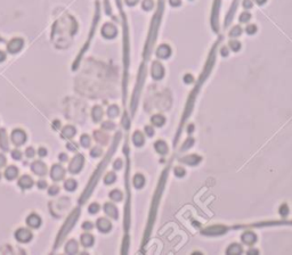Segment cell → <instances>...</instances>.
<instances>
[{
	"label": "cell",
	"mask_w": 292,
	"mask_h": 255,
	"mask_svg": "<svg viewBox=\"0 0 292 255\" xmlns=\"http://www.w3.org/2000/svg\"><path fill=\"white\" fill-rule=\"evenodd\" d=\"M5 164H6V158H5L4 155H0V168L4 166Z\"/></svg>",
	"instance_id": "29"
},
{
	"label": "cell",
	"mask_w": 292,
	"mask_h": 255,
	"mask_svg": "<svg viewBox=\"0 0 292 255\" xmlns=\"http://www.w3.org/2000/svg\"><path fill=\"white\" fill-rule=\"evenodd\" d=\"M97 227H98L99 230H102V231H107V230L111 228V224H110V222L107 220H105V219H99L98 221H97Z\"/></svg>",
	"instance_id": "10"
},
{
	"label": "cell",
	"mask_w": 292,
	"mask_h": 255,
	"mask_svg": "<svg viewBox=\"0 0 292 255\" xmlns=\"http://www.w3.org/2000/svg\"><path fill=\"white\" fill-rule=\"evenodd\" d=\"M11 140L15 145H22L23 142L26 140V135L22 130H15L11 133Z\"/></svg>",
	"instance_id": "4"
},
{
	"label": "cell",
	"mask_w": 292,
	"mask_h": 255,
	"mask_svg": "<svg viewBox=\"0 0 292 255\" xmlns=\"http://www.w3.org/2000/svg\"><path fill=\"white\" fill-rule=\"evenodd\" d=\"M82 164H84V157L82 155H77L74 157L70 164V171L72 173H78L80 171L81 168H82Z\"/></svg>",
	"instance_id": "1"
},
{
	"label": "cell",
	"mask_w": 292,
	"mask_h": 255,
	"mask_svg": "<svg viewBox=\"0 0 292 255\" xmlns=\"http://www.w3.org/2000/svg\"><path fill=\"white\" fill-rule=\"evenodd\" d=\"M67 148H69L70 150H75V149H77L75 145H74V144H71V142H70V144H67Z\"/></svg>",
	"instance_id": "30"
},
{
	"label": "cell",
	"mask_w": 292,
	"mask_h": 255,
	"mask_svg": "<svg viewBox=\"0 0 292 255\" xmlns=\"http://www.w3.org/2000/svg\"><path fill=\"white\" fill-rule=\"evenodd\" d=\"M25 154H26V156H28V157H33V156H34V154H36V150L33 149L32 147H29V148L26 149Z\"/></svg>",
	"instance_id": "19"
},
{
	"label": "cell",
	"mask_w": 292,
	"mask_h": 255,
	"mask_svg": "<svg viewBox=\"0 0 292 255\" xmlns=\"http://www.w3.org/2000/svg\"><path fill=\"white\" fill-rule=\"evenodd\" d=\"M32 183H33L32 179L28 177V175H23L22 178L19 179V181H18V185L22 188H30V187L32 186Z\"/></svg>",
	"instance_id": "9"
},
{
	"label": "cell",
	"mask_w": 292,
	"mask_h": 255,
	"mask_svg": "<svg viewBox=\"0 0 292 255\" xmlns=\"http://www.w3.org/2000/svg\"><path fill=\"white\" fill-rule=\"evenodd\" d=\"M64 187H65L66 190H73V189H75L77 183H75V181H74V180L70 179V180H67V181L64 183Z\"/></svg>",
	"instance_id": "16"
},
{
	"label": "cell",
	"mask_w": 292,
	"mask_h": 255,
	"mask_svg": "<svg viewBox=\"0 0 292 255\" xmlns=\"http://www.w3.org/2000/svg\"><path fill=\"white\" fill-rule=\"evenodd\" d=\"M58 193V187L57 186H51L50 189H49V194L50 195H55V194Z\"/></svg>",
	"instance_id": "25"
},
{
	"label": "cell",
	"mask_w": 292,
	"mask_h": 255,
	"mask_svg": "<svg viewBox=\"0 0 292 255\" xmlns=\"http://www.w3.org/2000/svg\"><path fill=\"white\" fill-rule=\"evenodd\" d=\"M32 171L38 175H45L46 171H47V168L42 162H34L32 164Z\"/></svg>",
	"instance_id": "6"
},
{
	"label": "cell",
	"mask_w": 292,
	"mask_h": 255,
	"mask_svg": "<svg viewBox=\"0 0 292 255\" xmlns=\"http://www.w3.org/2000/svg\"><path fill=\"white\" fill-rule=\"evenodd\" d=\"M84 229H86V230H89V229H91L92 228V224H91L90 222H84Z\"/></svg>",
	"instance_id": "28"
},
{
	"label": "cell",
	"mask_w": 292,
	"mask_h": 255,
	"mask_svg": "<svg viewBox=\"0 0 292 255\" xmlns=\"http://www.w3.org/2000/svg\"><path fill=\"white\" fill-rule=\"evenodd\" d=\"M99 154H101V149H99V148H97V147H95L94 149L91 150V155H92V156L96 157L97 155H99Z\"/></svg>",
	"instance_id": "26"
},
{
	"label": "cell",
	"mask_w": 292,
	"mask_h": 255,
	"mask_svg": "<svg viewBox=\"0 0 292 255\" xmlns=\"http://www.w3.org/2000/svg\"><path fill=\"white\" fill-rule=\"evenodd\" d=\"M6 178L9 179V180H11V179H14L16 175H17V169L15 168V166H9V168L6 170Z\"/></svg>",
	"instance_id": "13"
},
{
	"label": "cell",
	"mask_w": 292,
	"mask_h": 255,
	"mask_svg": "<svg viewBox=\"0 0 292 255\" xmlns=\"http://www.w3.org/2000/svg\"><path fill=\"white\" fill-rule=\"evenodd\" d=\"M89 144H90V138L88 136H82L81 137V145L84 146V147H88Z\"/></svg>",
	"instance_id": "18"
},
{
	"label": "cell",
	"mask_w": 292,
	"mask_h": 255,
	"mask_svg": "<svg viewBox=\"0 0 292 255\" xmlns=\"http://www.w3.org/2000/svg\"><path fill=\"white\" fill-rule=\"evenodd\" d=\"M64 174H65V170L63 169L62 165L56 164V165L53 166V169H51V178H53V180L58 181V180H61L64 177Z\"/></svg>",
	"instance_id": "2"
},
{
	"label": "cell",
	"mask_w": 292,
	"mask_h": 255,
	"mask_svg": "<svg viewBox=\"0 0 292 255\" xmlns=\"http://www.w3.org/2000/svg\"><path fill=\"white\" fill-rule=\"evenodd\" d=\"M111 197H112L113 199H115V200H119L121 198V194L119 193V191H112V194H111Z\"/></svg>",
	"instance_id": "24"
},
{
	"label": "cell",
	"mask_w": 292,
	"mask_h": 255,
	"mask_svg": "<svg viewBox=\"0 0 292 255\" xmlns=\"http://www.w3.org/2000/svg\"><path fill=\"white\" fill-rule=\"evenodd\" d=\"M38 186H39V188H45V187L47 186V182H46V181H39V182H38Z\"/></svg>",
	"instance_id": "31"
},
{
	"label": "cell",
	"mask_w": 292,
	"mask_h": 255,
	"mask_svg": "<svg viewBox=\"0 0 292 255\" xmlns=\"http://www.w3.org/2000/svg\"><path fill=\"white\" fill-rule=\"evenodd\" d=\"M38 154H39V156L45 157L46 156V154H47V150L45 149V148H40V149L38 150Z\"/></svg>",
	"instance_id": "27"
},
{
	"label": "cell",
	"mask_w": 292,
	"mask_h": 255,
	"mask_svg": "<svg viewBox=\"0 0 292 255\" xmlns=\"http://www.w3.org/2000/svg\"><path fill=\"white\" fill-rule=\"evenodd\" d=\"M105 211L109 215H111L112 218H117V208L114 207L112 204H106L105 205Z\"/></svg>",
	"instance_id": "15"
},
{
	"label": "cell",
	"mask_w": 292,
	"mask_h": 255,
	"mask_svg": "<svg viewBox=\"0 0 292 255\" xmlns=\"http://www.w3.org/2000/svg\"><path fill=\"white\" fill-rule=\"evenodd\" d=\"M59 160L62 161V162H65V161H67V156H66L65 154H61L59 155Z\"/></svg>",
	"instance_id": "32"
},
{
	"label": "cell",
	"mask_w": 292,
	"mask_h": 255,
	"mask_svg": "<svg viewBox=\"0 0 292 255\" xmlns=\"http://www.w3.org/2000/svg\"><path fill=\"white\" fill-rule=\"evenodd\" d=\"M117 113H118V112H117V107H115V106H113V107H111V108L109 109V115L111 117L115 116V115H117Z\"/></svg>",
	"instance_id": "23"
},
{
	"label": "cell",
	"mask_w": 292,
	"mask_h": 255,
	"mask_svg": "<svg viewBox=\"0 0 292 255\" xmlns=\"http://www.w3.org/2000/svg\"><path fill=\"white\" fill-rule=\"evenodd\" d=\"M0 146L4 150H7L8 148V139L7 135H6V131L4 129H0Z\"/></svg>",
	"instance_id": "8"
},
{
	"label": "cell",
	"mask_w": 292,
	"mask_h": 255,
	"mask_svg": "<svg viewBox=\"0 0 292 255\" xmlns=\"http://www.w3.org/2000/svg\"><path fill=\"white\" fill-rule=\"evenodd\" d=\"M59 125H61V123H59V121H56V122H54V127L57 129V128H59Z\"/></svg>",
	"instance_id": "33"
},
{
	"label": "cell",
	"mask_w": 292,
	"mask_h": 255,
	"mask_svg": "<svg viewBox=\"0 0 292 255\" xmlns=\"http://www.w3.org/2000/svg\"><path fill=\"white\" fill-rule=\"evenodd\" d=\"M81 243H82L84 246L88 247V246H90L94 243V239H92V237L90 235H84V236L81 237Z\"/></svg>",
	"instance_id": "14"
},
{
	"label": "cell",
	"mask_w": 292,
	"mask_h": 255,
	"mask_svg": "<svg viewBox=\"0 0 292 255\" xmlns=\"http://www.w3.org/2000/svg\"><path fill=\"white\" fill-rule=\"evenodd\" d=\"M101 116H102V111H101V108H99V107H95L94 111H92V117H94V120L98 121L99 119H101Z\"/></svg>",
	"instance_id": "17"
},
{
	"label": "cell",
	"mask_w": 292,
	"mask_h": 255,
	"mask_svg": "<svg viewBox=\"0 0 292 255\" xmlns=\"http://www.w3.org/2000/svg\"><path fill=\"white\" fill-rule=\"evenodd\" d=\"M78 215H79V212L78 211H75L74 212V214H72L71 216L69 218V220H67V222L65 223V226L63 227V230H62V232H61V235H59V239L62 238V236L64 235L65 236L66 235V232L69 231L70 230V228L75 223V221H77V219H78Z\"/></svg>",
	"instance_id": "3"
},
{
	"label": "cell",
	"mask_w": 292,
	"mask_h": 255,
	"mask_svg": "<svg viewBox=\"0 0 292 255\" xmlns=\"http://www.w3.org/2000/svg\"><path fill=\"white\" fill-rule=\"evenodd\" d=\"M98 210H99V206L97 204H91L90 206H89V211H90V213H96Z\"/></svg>",
	"instance_id": "22"
},
{
	"label": "cell",
	"mask_w": 292,
	"mask_h": 255,
	"mask_svg": "<svg viewBox=\"0 0 292 255\" xmlns=\"http://www.w3.org/2000/svg\"><path fill=\"white\" fill-rule=\"evenodd\" d=\"M15 236H16V238H17L19 241L25 243V241H29L30 239H31L32 235H31V232H30L28 229H19L18 231H16Z\"/></svg>",
	"instance_id": "5"
},
{
	"label": "cell",
	"mask_w": 292,
	"mask_h": 255,
	"mask_svg": "<svg viewBox=\"0 0 292 255\" xmlns=\"http://www.w3.org/2000/svg\"><path fill=\"white\" fill-rule=\"evenodd\" d=\"M74 133H75V130H74V128L72 127H66L63 129V132H62V136L64 137V138H72L73 136H74Z\"/></svg>",
	"instance_id": "12"
},
{
	"label": "cell",
	"mask_w": 292,
	"mask_h": 255,
	"mask_svg": "<svg viewBox=\"0 0 292 255\" xmlns=\"http://www.w3.org/2000/svg\"><path fill=\"white\" fill-rule=\"evenodd\" d=\"M114 179H115V177H114L113 173H110V174H107V177L105 178V182L106 183H111V182L114 181Z\"/></svg>",
	"instance_id": "20"
},
{
	"label": "cell",
	"mask_w": 292,
	"mask_h": 255,
	"mask_svg": "<svg viewBox=\"0 0 292 255\" xmlns=\"http://www.w3.org/2000/svg\"><path fill=\"white\" fill-rule=\"evenodd\" d=\"M11 156H13V158H15V160H19L21 158V152H18L17 149H15L11 152Z\"/></svg>",
	"instance_id": "21"
},
{
	"label": "cell",
	"mask_w": 292,
	"mask_h": 255,
	"mask_svg": "<svg viewBox=\"0 0 292 255\" xmlns=\"http://www.w3.org/2000/svg\"><path fill=\"white\" fill-rule=\"evenodd\" d=\"M26 222H28V224H29L30 227H32V228H36V227L40 226V218L38 216V215L36 214H31L28 218V220H26Z\"/></svg>",
	"instance_id": "7"
},
{
	"label": "cell",
	"mask_w": 292,
	"mask_h": 255,
	"mask_svg": "<svg viewBox=\"0 0 292 255\" xmlns=\"http://www.w3.org/2000/svg\"><path fill=\"white\" fill-rule=\"evenodd\" d=\"M77 249H78V245L75 240H70L69 244L66 245V253H69V254L77 253Z\"/></svg>",
	"instance_id": "11"
}]
</instances>
